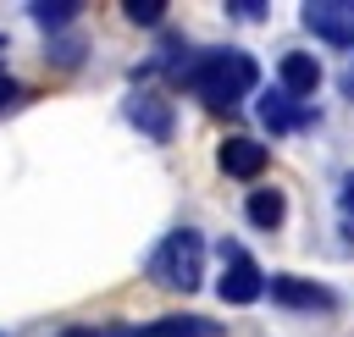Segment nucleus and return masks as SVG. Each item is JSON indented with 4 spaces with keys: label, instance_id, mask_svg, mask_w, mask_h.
Instances as JSON below:
<instances>
[{
    "label": "nucleus",
    "instance_id": "nucleus-1",
    "mask_svg": "<svg viewBox=\"0 0 354 337\" xmlns=\"http://www.w3.org/2000/svg\"><path fill=\"white\" fill-rule=\"evenodd\" d=\"M177 83H183L194 99H205V105H238V99L260 83V66H254V55H243V50H205V55H194L188 66H177Z\"/></svg>",
    "mask_w": 354,
    "mask_h": 337
},
{
    "label": "nucleus",
    "instance_id": "nucleus-2",
    "mask_svg": "<svg viewBox=\"0 0 354 337\" xmlns=\"http://www.w3.org/2000/svg\"><path fill=\"white\" fill-rule=\"evenodd\" d=\"M149 276H155L160 287H183V293H194L199 276H205V238H199L194 227L166 232V238L155 243V254H149Z\"/></svg>",
    "mask_w": 354,
    "mask_h": 337
},
{
    "label": "nucleus",
    "instance_id": "nucleus-3",
    "mask_svg": "<svg viewBox=\"0 0 354 337\" xmlns=\"http://www.w3.org/2000/svg\"><path fill=\"white\" fill-rule=\"evenodd\" d=\"M221 265H227V271H221V282H216V287H221V298H227V304H254V298L266 293V276H260V265L249 260V249L221 243Z\"/></svg>",
    "mask_w": 354,
    "mask_h": 337
},
{
    "label": "nucleus",
    "instance_id": "nucleus-4",
    "mask_svg": "<svg viewBox=\"0 0 354 337\" xmlns=\"http://www.w3.org/2000/svg\"><path fill=\"white\" fill-rule=\"evenodd\" d=\"M304 28L326 44H354V0H310L304 6Z\"/></svg>",
    "mask_w": 354,
    "mask_h": 337
},
{
    "label": "nucleus",
    "instance_id": "nucleus-5",
    "mask_svg": "<svg viewBox=\"0 0 354 337\" xmlns=\"http://www.w3.org/2000/svg\"><path fill=\"white\" fill-rule=\"evenodd\" d=\"M127 122L149 138V144H171V99H160V94H149V88H138V94H127Z\"/></svg>",
    "mask_w": 354,
    "mask_h": 337
},
{
    "label": "nucleus",
    "instance_id": "nucleus-6",
    "mask_svg": "<svg viewBox=\"0 0 354 337\" xmlns=\"http://www.w3.org/2000/svg\"><path fill=\"white\" fill-rule=\"evenodd\" d=\"M266 144H254V138H227L221 149H216V160H221V171L227 177H243V182H254L260 171H266Z\"/></svg>",
    "mask_w": 354,
    "mask_h": 337
},
{
    "label": "nucleus",
    "instance_id": "nucleus-7",
    "mask_svg": "<svg viewBox=\"0 0 354 337\" xmlns=\"http://www.w3.org/2000/svg\"><path fill=\"white\" fill-rule=\"evenodd\" d=\"M277 77H282V88H288L293 99H304V94L321 88V61L304 55V50H288V55L277 61Z\"/></svg>",
    "mask_w": 354,
    "mask_h": 337
},
{
    "label": "nucleus",
    "instance_id": "nucleus-8",
    "mask_svg": "<svg viewBox=\"0 0 354 337\" xmlns=\"http://www.w3.org/2000/svg\"><path fill=\"white\" fill-rule=\"evenodd\" d=\"M271 298L288 304V309H332V304H337L326 287H315V282H304V276H271Z\"/></svg>",
    "mask_w": 354,
    "mask_h": 337
},
{
    "label": "nucleus",
    "instance_id": "nucleus-9",
    "mask_svg": "<svg viewBox=\"0 0 354 337\" xmlns=\"http://www.w3.org/2000/svg\"><path fill=\"white\" fill-rule=\"evenodd\" d=\"M116 337H216V320H205V315H160V320L127 326Z\"/></svg>",
    "mask_w": 354,
    "mask_h": 337
},
{
    "label": "nucleus",
    "instance_id": "nucleus-10",
    "mask_svg": "<svg viewBox=\"0 0 354 337\" xmlns=\"http://www.w3.org/2000/svg\"><path fill=\"white\" fill-rule=\"evenodd\" d=\"M243 215H249L260 232H277V227H282V215H288V199H282L277 188H254V193H249V204H243Z\"/></svg>",
    "mask_w": 354,
    "mask_h": 337
},
{
    "label": "nucleus",
    "instance_id": "nucleus-11",
    "mask_svg": "<svg viewBox=\"0 0 354 337\" xmlns=\"http://www.w3.org/2000/svg\"><path fill=\"white\" fill-rule=\"evenodd\" d=\"M260 116H266V127H271V133H282V127H299V122H310V110H299L288 88L266 94V99H260Z\"/></svg>",
    "mask_w": 354,
    "mask_h": 337
},
{
    "label": "nucleus",
    "instance_id": "nucleus-12",
    "mask_svg": "<svg viewBox=\"0 0 354 337\" xmlns=\"http://www.w3.org/2000/svg\"><path fill=\"white\" fill-rule=\"evenodd\" d=\"M28 11H33V22H39V28H66L83 6H77V0H33Z\"/></svg>",
    "mask_w": 354,
    "mask_h": 337
},
{
    "label": "nucleus",
    "instance_id": "nucleus-13",
    "mask_svg": "<svg viewBox=\"0 0 354 337\" xmlns=\"http://www.w3.org/2000/svg\"><path fill=\"white\" fill-rule=\"evenodd\" d=\"M122 11H127L138 28H160V17H166V0H122Z\"/></svg>",
    "mask_w": 354,
    "mask_h": 337
},
{
    "label": "nucleus",
    "instance_id": "nucleus-14",
    "mask_svg": "<svg viewBox=\"0 0 354 337\" xmlns=\"http://www.w3.org/2000/svg\"><path fill=\"white\" fill-rule=\"evenodd\" d=\"M227 11H238V17H260L266 6H260V0H227Z\"/></svg>",
    "mask_w": 354,
    "mask_h": 337
},
{
    "label": "nucleus",
    "instance_id": "nucleus-15",
    "mask_svg": "<svg viewBox=\"0 0 354 337\" xmlns=\"http://www.w3.org/2000/svg\"><path fill=\"white\" fill-rule=\"evenodd\" d=\"M17 94H22V88H17V77H6V72H0V110H6Z\"/></svg>",
    "mask_w": 354,
    "mask_h": 337
},
{
    "label": "nucleus",
    "instance_id": "nucleus-16",
    "mask_svg": "<svg viewBox=\"0 0 354 337\" xmlns=\"http://www.w3.org/2000/svg\"><path fill=\"white\" fill-rule=\"evenodd\" d=\"M337 88H343V99H354V61L343 66V77H337Z\"/></svg>",
    "mask_w": 354,
    "mask_h": 337
},
{
    "label": "nucleus",
    "instance_id": "nucleus-17",
    "mask_svg": "<svg viewBox=\"0 0 354 337\" xmlns=\"http://www.w3.org/2000/svg\"><path fill=\"white\" fill-rule=\"evenodd\" d=\"M343 210L354 215V177H343Z\"/></svg>",
    "mask_w": 354,
    "mask_h": 337
},
{
    "label": "nucleus",
    "instance_id": "nucleus-18",
    "mask_svg": "<svg viewBox=\"0 0 354 337\" xmlns=\"http://www.w3.org/2000/svg\"><path fill=\"white\" fill-rule=\"evenodd\" d=\"M61 337H100V331H94V326H66Z\"/></svg>",
    "mask_w": 354,
    "mask_h": 337
}]
</instances>
